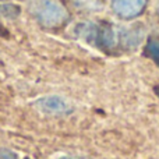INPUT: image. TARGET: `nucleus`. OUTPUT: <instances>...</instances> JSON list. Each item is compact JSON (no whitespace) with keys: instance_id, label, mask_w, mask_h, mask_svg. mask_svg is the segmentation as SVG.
<instances>
[{"instance_id":"f257e3e1","label":"nucleus","mask_w":159,"mask_h":159,"mask_svg":"<svg viewBox=\"0 0 159 159\" xmlns=\"http://www.w3.org/2000/svg\"><path fill=\"white\" fill-rule=\"evenodd\" d=\"M27 11L36 24L46 30L60 28L69 21V10L60 0H30Z\"/></svg>"},{"instance_id":"f03ea898","label":"nucleus","mask_w":159,"mask_h":159,"mask_svg":"<svg viewBox=\"0 0 159 159\" xmlns=\"http://www.w3.org/2000/svg\"><path fill=\"white\" fill-rule=\"evenodd\" d=\"M148 0H110L112 11L121 20H134L145 10Z\"/></svg>"},{"instance_id":"7ed1b4c3","label":"nucleus","mask_w":159,"mask_h":159,"mask_svg":"<svg viewBox=\"0 0 159 159\" xmlns=\"http://www.w3.org/2000/svg\"><path fill=\"white\" fill-rule=\"evenodd\" d=\"M35 105L43 115H63L70 110L69 103L60 96H46L36 101Z\"/></svg>"},{"instance_id":"20e7f679","label":"nucleus","mask_w":159,"mask_h":159,"mask_svg":"<svg viewBox=\"0 0 159 159\" xmlns=\"http://www.w3.org/2000/svg\"><path fill=\"white\" fill-rule=\"evenodd\" d=\"M147 50H148L149 56L154 59L157 63H159V41H155V39H149L148 41V46H147Z\"/></svg>"},{"instance_id":"39448f33","label":"nucleus","mask_w":159,"mask_h":159,"mask_svg":"<svg viewBox=\"0 0 159 159\" xmlns=\"http://www.w3.org/2000/svg\"><path fill=\"white\" fill-rule=\"evenodd\" d=\"M157 11H158V16H159V2H158V6H157Z\"/></svg>"},{"instance_id":"423d86ee","label":"nucleus","mask_w":159,"mask_h":159,"mask_svg":"<svg viewBox=\"0 0 159 159\" xmlns=\"http://www.w3.org/2000/svg\"><path fill=\"white\" fill-rule=\"evenodd\" d=\"M157 95H158V96H159V87H158V88H157Z\"/></svg>"},{"instance_id":"0eeeda50","label":"nucleus","mask_w":159,"mask_h":159,"mask_svg":"<svg viewBox=\"0 0 159 159\" xmlns=\"http://www.w3.org/2000/svg\"><path fill=\"white\" fill-rule=\"evenodd\" d=\"M61 159H75V158H61Z\"/></svg>"}]
</instances>
